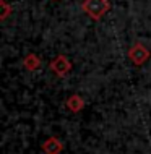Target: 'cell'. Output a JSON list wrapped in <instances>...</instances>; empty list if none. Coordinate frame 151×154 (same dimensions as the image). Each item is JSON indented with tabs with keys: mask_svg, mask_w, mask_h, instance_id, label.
<instances>
[{
	"mask_svg": "<svg viewBox=\"0 0 151 154\" xmlns=\"http://www.w3.org/2000/svg\"><path fill=\"white\" fill-rule=\"evenodd\" d=\"M0 7H2V16H0V18H2V20H7V16L11 13V7L8 5L7 0H2V2H0Z\"/></svg>",
	"mask_w": 151,
	"mask_h": 154,
	"instance_id": "7",
	"label": "cell"
},
{
	"mask_svg": "<svg viewBox=\"0 0 151 154\" xmlns=\"http://www.w3.org/2000/svg\"><path fill=\"white\" fill-rule=\"evenodd\" d=\"M81 10L90 16L91 20L98 21L111 10V2L109 0H83Z\"/></svg>",
	"mask_w": 151,
	"mask_h": 154,
	"instance_id": "1",
	"label": "cell"
},
{
	"mask_svg": "<svg viewBox=\"0 0 151 154\" xmlns=\"http://www.w3.org/2000/svg\"><path fill=\"white\" fill-rule=\"evenodd\" d=\"M23 65L28 72H36V70L41 68V59L36 55V54H28L26 57L23 59Z\"/></svg>",
	"mask_w": 151,
	"mask_h": 154,
	"instance_id": "6",
	"label": "cell"
},
{
	"mask_svg": "<svg viewBox=\"0 0 151 154\" xmlns=\"http://www.w3.org/2000/svg\"><path fill=\"white\" fill-rule=\"evenodd\" d=\"M62 149H64V144L57 136H49L42 143V151L46 154H60Z\"/></svg>",
	"mask_w": 151,
	"mask_h": 154,
	"instance_id": "4",
	"label": "cell"
},
{
	"mask_svg": "<svg viewBox=\"0 0 151 154\" xmlns=\"http://www.w3.org/2000/svg\"><path fill=\"white\" fill-rule=\"evenodd\" d=\"M149 57H151L149 49L146 47V45H143L141 42L133 44L132 47H130V51H128V59L132 60L137 66H141L145 62H148Z\"/></svg>",
	"mask_w": 151,
	"mask_h": 154,
	"instance_id": "2",
	"label": "cell"
},
{
	"mask_svg": "<svg viewBox=\"0 0 151 154\" xmlns=\"http://www.w3.org/2000/svg\"><path fill=\"white\" fill-rule=\"evenodd\" d=\"M65 107L70 112H73V114H78L80 110L85 109V99H83L81 96H78V94H72L65 101Z\"/></svg>",
	"mask_w": 151,
	"mask_h": 154,
	"instance_id": "5",
	"label": "cell"
},
{
	"mask_svg": "<svg viewBox=\"0 0 151 154\" xmlns=\"http://www.w3.org/2000/svg\"><path fill=\"white\" fill-rule=\"evenodd\" d=\"M49 68H50V72H54L58 78H64L65 75H68L72 72V62L67 59L64 54H58L55 59L50 62Z\"/></svg>",
	"mask_w": 151,
	"mask_h": 154,
	"instance_id": "3",
	"label": "cell"
}]
</instances>
